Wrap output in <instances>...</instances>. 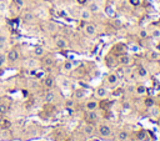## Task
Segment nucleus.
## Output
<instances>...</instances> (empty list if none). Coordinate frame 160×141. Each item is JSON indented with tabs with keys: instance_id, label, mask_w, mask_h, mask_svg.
I'll return each instance as SVG.
<instances>
[{
	"instance_id": "f03ea898",
	"label": "nucleus",
	"mask_w": 160,
	"mask_h": 141,
	"mask_svg": "<svg viewBox=\"0 0 160 141\" xmlns=\"http://www.w3.org/2000/svg\"><path fill=\"white\" fill-rule=\"evenodd\" d=\"M98 119H99V114H98L96 110L88 111V114H86V120H88L89 122H95Z\"/></svg>"
},
{
	"instance_id": "9d476101",
	"label": "nucleus",
	"mask_w": 160,
	"mask_h": 141,
	"mask_svg": "<svg viewBox=\"0 0 160 141\" xmlns=\"http://www.w3.org/2000/svg\"><path fill=\"white\" fill-rule=\"evenodd\" d=\"M95 96L96 97H105L106 96V90L104 89V87H99V89H96V91H95Z\"/></svg>"
},
{
	"instance_id": "4be33fe9",
	"label": "nucleus",
	"mask_w": 160,
	"mask_h": 141,
	"mask_svg": "<svg viewBox=\"0 0 160 141\" xmlns=\"http://www.w3.org/2000/svg\"><path fill=\"white\" fill-rule=\"evenodd\" d=\"M44 65L45 66H51L52 64H54V59H51V57H46V59H44Z\"/></svg>"
},
{
	"instance_id": "7c9ffc66",
	"label": "nucleus",
	"mask_w": 160,
	"mask_h": 141,
	"mask_svg": "<svg viewBox=\"0 0 160 141\" xmlns=\"http://www.w3.org/2000/svg\"><path fill=\"white\" fill-rule=\"evenodd\" d=\"M106 12H108V14H109V15H111V16H114V15H115V14H114V11H112V9H111V7H108V9H106Z\"/></svg>"
},
{
	"instance_id": "423d86ee",
	"label": "nucleus",
	"mask_w": 160,
	"mask_h": 141,
	"mask_svg": "<svg viewBox=\"0 0 160 141\" xmlns=\"http://www.w3.org/2000/svg\"><path fill=\"white\" fill-rule=\"evenodd\" d=\"M55 44H56V46H58L59 49H65V47L68 46L66 40H65V39H62V37H58V39L55 40Z\"/></svg>"
},
{
	"instance_id": "1a4fd4ad",
	"label": "nucleus",
	"mask_w": 160,
	"mask_h": 141,
	"mask_svg": "<svg viewBox=\"0 0 160 141\" xmlns=\"http://www.w3.org/2000/svg\"><path fill=\"white\" fill-rule=\"evenodd\" d=\"M44 85H45V87H48V89L52 87V86H54V79H52L51 76L45 77V80H44Z\"/></svg>"
},
{
	"instance_id": "58836bf2",
	"label": "nucleus",
	"mask_w": 160,
	"mask_h": 141,
	"mask_svg": "<svg viewBox=\"0 0 160 141\" xmlns=\"http://www.w3.org/2000/svg\"><path fill=\"white\" fill-rule=\"evenodd\" d=\"M72 104H74L72 101H68V106H69V107H70V106H72Z\"/></svg>"
},
{
	"instance_id": "412c9836",
	"label": "nucleus",
	"mask_w": 160,
	"mask_h": 141,
	"mask_svg": "<svg viewBox=\"0 0 160 141\" xmlns=\"http://www.w3.org/2000/svg\"><path fill=\"white\" fill-rule=\"evenodd\" d=\"M145 92H146V87H145V86L140 85V86L136 87V94H139V95H144Z\"/></svg>"
},
{
	"instance_id": "f704fd0d",
	"label": "nucleus",
	"mask_w": 160,
	"mask_h": 141,
	"mask_svg": "<svg viewBox=\"0 0 160 141\" xmlns=\"http://www.w3.org/2000/svg\"><path fill=\"white\" fill-rule=\"evenodd\" d=\"M122 106H124V109H129V107H130V104H129V102H124Z\"/></svg>"
},
{
	"instance_id": "e433bc0d",
	"label": "nucleus",
	"mask_w": 160,
	"mask_h": 141,
	"mask_svg": "<svg viewBox=\"0 0 160 141\" xmlns=\"http://www.w3.org/2000/svg\"><path fill=\"white\" fill-rule=\"evenodd\" d=\"M144 136H145V134H144V132L139 134V139H144Z\"/></svg>"
},
{
	"instance_id": "2f4dec72",
	"label": "nucleus",
	"mask_w": 160,
	"mask_h": 141,
	"mask_svg": "<svg viewBox=\"0 0 160 141\" xmlns=\"http://www.w3.org/2000/svg\"><path fill=\"white\" fill-rule=\"evenodd\" d=\"M4 62H5V56H4V55H1V56H0V66H1Z\"/></svg>"
},
{
	"instance_id": "9b49d317",
	"label": "nucleus",
	"mask_w": 160,
	"mask_h": 141,
	"mask_svg": "<svg viewBox=\"0 0 160 141\" xmlns=\"http://www.w3.org/2000/svg\"><path fill=\"white\" fill-rule=\"evenodd\" d=\"M98 102L96 101H89L88 104H86V110L88 111H92V110H96L98 109Z\"/></svg>"
},
{
	"instance_id": "f8f14e48",
	"label": "nucleus",
	"mask_w": 160,
	"mask_h": 141,
	"mask_svg": "<svg viewBox=\"0 0 160 141\" xmlns=\"http://www.w3.org/2000/svg\"><path fill=\"white\" fill-rule=\"evenodd\" d=\"M118 75L116 74H110L109 76H108V82L110 84V85H114V84H116V81H118Z\"/></svg>"
},
{
	"instance_id": "4c0bfd02",
	"label": "nucleus",
	"mask_w": 160,
	"mask_h": 141,
	"mask_svg": "<svg viewBox=\"0 0 160 141\" xmlns=\"http://www.w3.org/2000/svg\"><path fill=\"white\" fill-rule=\"evenodd\" d=\"M131 1V4H134V5H136L138 2H139V0H130Z\"/></svg>"
},
{
	"instance_id": "473e14b6",
	"label": "nucleus",
	"mask_w": 160,
	"mask_h": 141,
	"mask_svg": "<svg viewBox=\"0 0 160 141\" xmlns=\"http://www.w3.org/2000/svg\"><path fill=\"white\" fill-rule=\"evenodd\" d=\"M151 57H152V59H154V60H156V59H158V57H159V55H158V54H156V52H151Z\"/></svg>"
},
{
	"instance_id": "c9c22d12",
	"label": "nucleus",
	"mask_w": 160,
	"mask_h": 141,
	"mask_svg": "<svg viewBox=\"0 0 160 141\" xmlns=\"http://www.w3.org/2000/svg\"><path fill=\"white\" fill-rule=\"evenodd\" d=\"M130 79H131V80H135V79H136V75H135V74H131V75H130Z\"/></svg>"
},
{
	"instance_id": "a211bd4d",
	"label": "nucleus",
	"mask_w": 160,
	"mask_h": 141,
	"mask_svg": "<svg viewBox=\"0 0 160 141\" xmlns=\"http://www.w3.org/2000/svg\"><path fill=\"white\" fill-rule=\"evenodd\" d=\"M99 10V5L96 4V2H90V5H89V11L90 12H96Z\"/></svg>"
},
{
	"instance_id": "a878e982",
	"label": "nucleus",
	"mask_w": 160,
	"mask_h": 141,
	"mask_svg": "<svg viewBox=\"0 0 160 141\" xmlns=\"http://www.w3.org/2000/svg\"><path fill=\"white\" fill-rule=\"evenodd\" d=\"M6 111H8V105L0 104V114H5Z\"/></svg>"
},
{
	"instance_id": "f3484780",
	"label": "nucleus",
	"mask_w": 160,
	"mask_h": 141,
	"mask_svg": "<svg viewBox=\"0 0 160 141\" xmlns=\"http://www.w3.org/2000/svg\"><path fill=\"white\" fill-rule=\"evenodd\" d=\"M128 137H129V134H128V131H120V134H119V136H118L119 141H125Z\"/></svg>"
},
{
	"instance_id": "aec40b11",
	"label": "nucleus",
	"mask_w": 160,
	"mask_h": 141,
	"mask_svg": "<svg viewBox=\"0 0 160 141\" xmlns=\"http://www.w3.org/2000/svg\"><path fill=\"white\" fill-rule=\"evenodd\" d=\"M81 19H82V20H89V19H90V11H89V10H82V12H81Z\"/></svg>"
},
{
	"instance_id": "ddd939ff",
	"label": "nucleus",
	"mask_w": 160,
	"mask_h": 141,
	"mask_svg": "<svg viewBox=\"0 0 160 141\" xmlns=\"http://www.w3.org/2000/svg\"><path fill=\"white\" fill-rule=\"evenodd\" d=\"M54 99H55V94H54L52 91H48V92L45 94V101H46V102H52Z\"/></svg>"
},
{
	"instance_id": "0eeeda50",
	"label": "nucleus",
	"mask_w": 160,
	"mask_h": 141,
	"mask_svg": "<svg viewBox=\"0 0 160 141\" xmlns=\"http://www.w3.org/2000/svg\"><path fill=\"white\" fill-rule=\"evenodd\" d=\"M34 14L32 12H30V11H26L24 15H22V20L25 21V22H31L32 20H34Z\"/></svg>"
},
{
	"instance_id": "4468645a",
	"label": "nucleus",
	"mask_w": 160,
	"mask_h": 141,
	"mask_svg": "<svg viewBox=\"0 0 160 141\" xmlns=\"http://www.w3.org/2000/svg\"><path fill=\"white\" fill-rule=\"evenodd\" d=\"M84 132H85L86 136L92 135V132H94V127H92V125H85V126H84Z\"/></svg>"
},
{
	"instance_id": "bb28decb",
	"label": "nucleus",
	"mask_w": 160,
	"mask_h": 141,
	"mask_svg": "<svg viewBox=\"0 0 160 141\" xmlns=\"http://www.w3.org/2000/svg\"><path fill=\"white\" fill-rule=\"evenodd\" d=\"M85 95V91H82V90H76L75 91V96L76 97H82Z\"/></svg>"
},
{
	"instance_id": "20e7f679",
	"label": "nucleus",
	"mask_w": 160,
	"mask_h": 141,
	"mask_svg": "<svg viewBox=\"0 0 160 141\" xmlns=\"http://www.w3.org/2000/svg\"><path fill=\"white\" fill-rule=\"evenodd\" d=\"M84 30H85V34L89 35V36H92L96 32V29H95V26L92 24H86L85 27H84Z\"/></svg>"
},
{
	"instance_id": "dca6fc26",
	"label": "nucleus",
	"mask_w": 160,
	"mask_h": 141,
	"mask_svg": "<svg viewBox=\"0 0 160 141\" xmlns=\"http://www.w3.org/2000/svg\"><path fill=\"white\" fill-rule=\"evenodd\" d=\"M138 75H139L140 77H145V76L148 75L146 69H145V67H142V66H139V67H138Z\"/></svg>"
},
{
	"instance_id": "39448f33",
	"label": "nucleus",
	"mask_w": 160,
	"mask_h": 141,
	"mask_svg": "<svg viewBox=\"0 0 160 141\" xmlns=\"http://www.w3.org/2000/svg\"><path fill=\"white\" fill-rule=\"evenodd\" d=\"M149 111H150V116L151 117H154V119H158V117H160V110H159V107H156V106H151V107H149Z\"/></svg>"
},
{
	"instance_id": "7ed1b4c3",
	"label": "nucleus",
	"mask_w": 160,
	"mask_h": 141,
	"mask_svg": "<svg viewBox=\"0 0 160 141\" xmlns=\"http://www.w3.org/2000/svg\"><path fill=\"white\" fill-rule=\"evenodd\" d=\"M99 132H100L101 136L108 137V136H110V134H111V129H110V126H108V125H101V126L99 127Z\"/></svg>"
},
{
	"instance_id": "cd10ccee",
	"label": "nucleus",
	"mask_w": 160,
	"mask_h": 141,
	"mask_svg": "<svg viewBox=\"0 0 160 141\" xmlns=\"http://www.w3.org/2000/svg\"><path fill=\"white\" fill-rule=\"evenodd\" d=\"M152 36H154L155 39L160 37V30H159V29H155V30H152Z\"/></svg>"
},
{
	"instance_id": "72a5a7b5",
	"label": "nucleus",
	"mask_w": 160,
	"mask_h": 141,
	"mask_svg": "<svg viewBox=\"0 0 160 141\" xmlns=\"http://www.w3.org/2000/svg\"><path fill=\"white\" fill-rule=\"evenodd\" d=\"M15 2L18 4V6H22V5H24V2H22V0H15Z\"/></svg>"
},
{
	"instance_id": "c756f323",
	"label": "nucleus",
	"mask_w": 160,
	"mask_h": 141,
	"mask_svg": "<svg viewBox=\"0 0 160 141\" xmlns=\"http://www.w3.org/2000/svg\"><path fill=\"white\" fill-rule=\"evenodd\" d=\"M139 35H140V37H146V36H148V32H146L145 30H140Z\"/></svg>"
},
{
	"instance_id": "ea45409f",
	"label": "nucleus",
	"mask_w": 160,
	"mask_h": 141,
	"mask_svg": "<svg viewBox=\"0 0 160 141\" xmlns=\"http://www.w3.org/2000/svg\"><path fill=\"white\" fill-rule=\"evenodd\" d=\"M76 1L80 2V4H84V2H85V0H76Z\"/></svg>"
},
{
	"instance_id": "f257e3e1",
	"label": "nucleus",
	"mask_w": 160,
	"mask_h": 141,
	"mask_svg": "<svg viewBox=\"0 0 160 141\" xmlns=\"http://www.w3.org/2000/svg\"><path fill=\"white\" fill-rule=\"evenodd\" d=\"M19 51L16 50V49H12V50H10L9 51V54H8V60L9 61H11V62H14V61H18L19 60Z\"/></svg>"
},
{
	"instance_id": "6e6552de",
	"label": "nucleus",
	"mask_w": 160,
	"mask_h": 141,
	"mask_svg": "<svg viewBox=\"0 0 160 141\" xmlns=\"http://www.w3.org/2000/svg\"><path fill=\"white\" fill-rule=\"evenodd\" d=\"M119 61H120L121 65H130L131 59H130V56H128V55H122V56H120Z\"/></svg>"
},
{
	"instance_id": "a19ab883",
	"label": "nucleus",
	"mask_w": 160,
	"mask_h": 141,
	"mask_svg": "<svg viewBox=\"0 0 160 141\" xmlns=\"http://www.w3.org/2000/svg\"><path fill=\"white\" fill-rule=\"evenodd\" d=\"M159 122H160V120H159Z\"/></svg>"
},
{
	"instance_id": "b1692460",
	"label": "nucleus",
	"mask_w": 160,
	"mask_h": 141,
	"mask_svg": "<svg viewBox=\"0 0 160 141\" xmlns=\"http://www.w3.org/2000/svg\"><path fill=\"white\" fill-rule=\"evenodd\" d=\"M106 62H108V65H109L110 67H114V66H115V61H114L112 56H108V59H106Z\"/></svg>"
},
{
	"instance_id": "c85d7f7f",
	"label": "nucleus",
	"mask_w": 160,
	"mask_h": 141,
	"mask_svg": "<svg viewBox=\"0 0 160 141\" xmlns=\"http://www.w3.org/2000/svg\"><path fill=\"white\" fill-rule=\"evenodd\" d=\"M28 66L29 67H35L36 66V61L35 60H29L28 61Z\"/></svg>"
},
{
	"instance_id": "5701e85b",
	"label": "nucleus",
	"mask_w": 160,
	"mask_h": 141,
	"mask_svg": "<svg viewBox=\"0 0 160 141\" xmlns=\"http://www.w3.org/2000/svg\"><path fill=\"white\" fill-rule=\"evenodd\" d=\"M152 105H154V100L151 97H146L145 99V106L146 107H151Z\"/></svg>"
},
{
	"instance_id": "393cba45",
	"label": "nucleus",
	"mask_w": 160,
	"mask_h": 141,
	"mask_svg": "<svg viewBox=\"0 0 160 141\" xmlns=\"http://www.w3.org/2000/svg\"><path fill=\"white\" fill-rule=\"evenodd\" d=\"M72 69V64L70 62V61H66L65 64H64V70H66V71H70Z\"/></svg>"
},
{
	"instance_id": "6ab92c4d",
	"label": "nucleus",
	"mask_w": 160,
	"mask_h": 141,
	"mask_svg": "<svg viewBox=\"0 0 160 141\" xmlns=\"http://www.w3.org/2000/svg\"><path fill=\"white\" fill-rule=\"evenodd\" d=\"M6 45V36L5 35H0V50H2Z\"/></svg>"
},
{
	"instance_id": "2eb2a0df",
	"label": "nucleus",
	"mask_w": 160,
	"mask_h": 141,
	"mask_svg": "<svg viewBox=\"0 0 160 141\" xmlns=\"http://www.w3.org/2000/svg\"><path fill=\"white\" fill-rule=\"evenodd\" d=\"M34 54H35L36 56H42V55H44V47H42V46H35Z\"/></svg>"
}]
</instances>
